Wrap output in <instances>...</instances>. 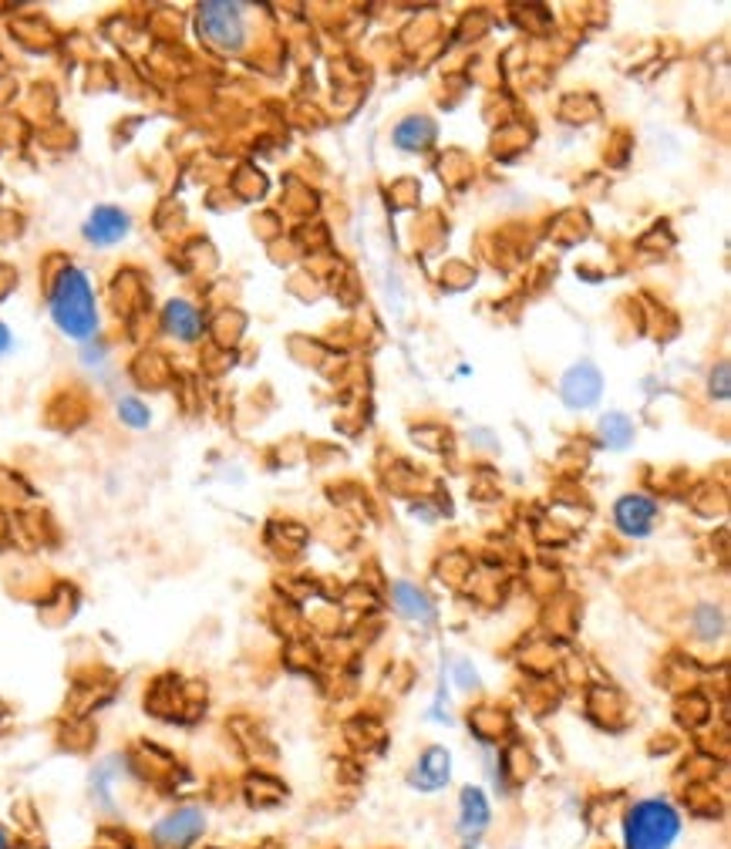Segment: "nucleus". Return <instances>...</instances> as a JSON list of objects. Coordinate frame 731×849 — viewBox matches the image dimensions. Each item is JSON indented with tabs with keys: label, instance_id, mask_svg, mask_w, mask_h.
<instances>
[{
	"label": "nucleus",
	"instance_id": "nucleus-1",
	"mask_svg": "<svg viewBox=\"0 0 731 849\" xmlns=\"http://www.w3.org/2000/svg\"><path fill=\"white\" fill-rule=\"evenodd\" d=\"M51 317L55 324L75 338V341H91L98 331V307H95V290L85 271L65 267L51 287Z\"/></svg>",
	"mask_w": 731,
	"mask_h": 849
},
{
	"label": "nucleus",
	"instance_id": "nucleus-2",
	"mask_svg": "<svg viewBox=\"0 0 731 849\" xmlns=\"http://www.w3.org/2000/svg\"><path fill=\"white\" fill-rule=\"evenodd\" d=\"M682 836V816L667 800H644L623 823V849H671Z\"/></svg>",
	"mask_w": 731,
	"mask_h": 849
},
{
	"label": "nucleus",
	"instance_id": "nucleus-3",
	"mask_svg": "<svg viewBox=\"0 0 731 849\" xmlns=\"http://www.w3.org/2000/svg\"><path fill=\"white\" fill-rule=\"evenodd\" d=\"M196 24H199V34L213 47H220V51H240L243 47L246 27H243L240 4H226V0H206V4H199Z\"/></svg>",
	"mask_w": 731,
	"mask_h": 849
},
{
	"label": "nucleus",
	"instance_id": "nucleus-4",
	"mask_svg": "<svg viewBox=\"0 0 731 849\" xmlns=\"http://www.w3.org/2000/svg\"><path fill=\"white\" fill-rule=\"evenodd\" d=\"M206 829V816L202 809L196 806H182V809H173L169 816H163L159 823H155L152 829V842L159 849H186L192 846Z\"/></svg>",
	"mask_w": 731,
	"mask_h": 849
},
{
	"label": "nucleus",
	"instance_id": "nucleus-5",
	"mask_svg": "<svg viewBox=\"0 0 731 849\" xmlns=\"http://www.w3.org/2000/svg\"><path fill=\"white\" fill-rule=\"evenodd\" d=\"M600 392H603V378H600V371L590 361L569 367L566 375H563V382H560V398L573 411H584V408L597 405Z\"/></svg>",
	"mask_w": 731,
	"mask_h": 849
},
{
	"label": "nucleus",
	"instance_id": "nucleus-6",
	"mask_svg": "<svg viewBox=\"0 0 731 849\" xmlns=\"http://www.w3.org/2000/svg\"><path fill=\"white\" fill-rule=\"evenodd\" d=\"M613 519L620 526V533L627 537H651L654 529V519H657V503L651 496H641V493H631V496H620L617 506H613Z\"/></svg>",
	"mask_w": 731,
	"mask_h": 849
},
{
	"label": "nucleus",
	"instance_id": "nucleus-7",
	"mask_svg": "<svg viewBox=\"0 0 731 849\" xmlns=\"http://www.w3.org/2000/svg\"><path fill=\"white\" fill-rule=\"evenodd\" d=\"M489 829V803H486V792L483 789H462V803H458V836L462 846L473 849L479 846V839Z\"/></svg>",
	"mask_w": 731,
	"mask_h": 849
},
{
	"label": "nucleus",
	"instance_id": "nucleus-8",
	"mask_svg": "<svg viewBox=\"0 0 731 849\" xmlns=\"http://www.w3.org/2000/svg\"><path fill=\"white\" fill-rule=\"evenodd\" d=\"M129 230H132V220H129L125 209H119V206H98L88 217V223H85V240L95 243V246H112V243L125 240Z\"/></svg>",
	"mask_w": 731,
	"mask_h": 849
},
{
	"label": "nucleus",
	"instance_id": "nucleus-9",
	"mask_svg": "<svg viewBox=\"0 0 731 849\" xmlns=\"http://www.w3.org/2000/svg\"><path fill=\"white\" fill-rule=\"evenodd\" d=\"M448 779H452V756L435 746L414 762V769L408 775V785L418 789V792H439V789L448 785Z\"/></svg>",
	"mask_w": 731,
	"mask_h": 849
},
{
	"label": "nucleus",
	"instance_id": "nucleus-10",
	"mask_svg": "<svg viewBox=\"0 0 731 849\" xmlns=\"http://www.w3.org/2000/svg\"><path fill=\"white\" fill-rule=\"evenodd\" d=\"M163 324L173 338L179 341H196L199 331H202V317L199 310L189 304V300H169L166 304V313H163Z\"/></svg>",
	"mask_w": 731,
	"mask_h": 849
},
{
	"label": "nucleus",
	"instance_id": "nucleus-11",
	"mask_svg": "<svg viewBox=\"0 0 731 849\" xmlns=\"http://www.w3.org/2000/svg\"><path fill=\"white\" fill-rule=\"evenodd\" d=\"M435 142V122L425 115H411L395 129V145L405 152H425Z\"/></svg>",
	"mask_w": 731,
	"mask_h": 849
},
{
	"label": "nucleus",
	"instance_id": "nucleus-12",
	"mask_svg": "<svg viewBox=\"0 0 731 849\" xmlns=\"http://www.w3.org/2000/svg\"><path fill=\"white\" fill-rule=\"evenodd\" d=\"M395 604H398V610L405 614V617H411V620H418V624H432L435 620V607H432V600L414 587V583H395Z\"/></svg>",
	"mask_w": 731,
	"mask_h": 849
},
{
	"label": "nucleus",
	"instance_id": "nucleus-13",
	"mask_svg": "<svg viewBox=\"0 0 731 849\" xmlns=\"http://www.w3.org/2000/svg\"><path fill=\"white\" fill-rule=\"evenodd\" d=\"M600 439H603V445H610V449H627V445L634 442V424H631V418H627L623 411L603 415V418H600Z\"/></svg>",
	"mask_w": 731,
	"mask_h": 849
},
{
	"label": "nucleus",
	"instance_id": "nucleus-14",
	"mask_svg": "<svg viewBox=\"0 0 731 849\" xmlns=\"http://www.w3.org/2000/svg\"><path fill=\"white\" fill-rule=\"evenodd\" d=\"M695 627H698V633L705 637V641H715V637H721V630H724V617H721L718 607L701 604V607L695 610Z\"/></svg>",
	"mask_w": 731,
	"mask_h": 849
},
{
	"label": "nucleus",
	"instance_id": "nucleus-15",
	"mask_svg": "<svg viewBox=\"0 0 731 849\" xmlns=\"http://www.w3.org/2000/svg\"><path fill=\"white\" fill-rule=\"evenodd\" d=\"M119 418L129 424V429H145L152 415H148V408L139 398H122L119 401Z\"/></svg>",
	"mask_w": 731,
	"mask_h": 849
},
{
	"label": "nucleus",
	"instance_id": "nucleus-16",
	"mask_svg": "<svg viewBox=\"0 0 731 849\" xmlns=\"http://www.w3.org/2000/svg\"><path fill=\"white\" fill-rule=\"evenodd\" d=\"M711 395L721 398V401L731 395V367H728V364H718V367H715V375H711Z\"/></svg>",
	"mask_w": 731,
	"mask_h": 849
},
{
	"label": "nucleus",
	"instance_id": "nucleus-17",
	"mask_svg": "<svg viewBox=\"0 0 731 849\" xmlns=\"http://www.w3.org/2000/svg\"><path fill=\"white\" fill-rule=\"evenodd\" d=\"M458 681H462L465 687H473V684H476V671H468L465 664H458Z\"/></svg>",
	"mask_w": 731,
	"mask_h": 849
},
{
	"label": "nucleus",
	"instance_id": "nucleus-18",
	"mask_svg": "<svg viewBox=\"0 0 731 849\" xmlns=\"http://www.w3.org/2000/svg\"><path fill=\"white\" fill-rule=\"evenodd\" d=\"M11 351V331L0 324V354H8Z\"/></svg>",
	"mask_w": 731,
	"mask_h": 849
},
{
	"label": "nucleus",
	"instance_id": "nucleus-19",
	"mask_svg": "<svg viewBox=\"0 0 731 849\" xmlns=\"http://www.w3.org/2000/svg\"><path fill=\"white\" fill-rule=\"evenodd\" d=\"M0 849H11V839H8V833L0 829Z\"/></svg>",
	"mask_w": 731,
	"mask_h": 849
}]
</instances>
